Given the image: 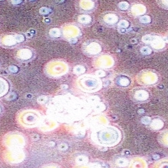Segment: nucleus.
Listing matches in <instances>:
<instances>
[{
  "label": "nucleus",
  "instance_id": "obj_1",
  "mask_svg": "<svg viewBox=\"0 0 168 168\" xmlns=\"http://www.w3.org/2000/svg\"><path fill=\"white\" fill-rule=\"evenodd\" d=\"M3 143L7 149H22L26 144V140L21 133L11 131L5 135Z\"/></svg>",
  "mask_w": 168,
  "mask_h": 168
},
{
  "label": "nucleus",
  "instance_id": "obj_2",
  "mask_svg": "<svg viewBox=\"0 0 168 168\" xmlns=\"http://www.w3.org/2000/svg\"><path fill=\"white\" fill-rule=\"evenodd\" d=\"M17 120L21 126L25 127H32L39 122V116L33 111L25 110L19 113Z\"/></svg>",
  "mask_w": 168,
  "mask_h": 168
},
{
  "label": "nucleus",
  "instance_id": "obj_3",
  "mask_svg": "<svg viewBox=\"0 0 168 168\" xmlns=\"http://www.w3.org/2000/svg\"><path fill=\"white\" fill-rule=\"evenodd\" d=\"M4 159L5 161L9 163L17 164L21 163L25 159V153L23 149H7L4 154Z\"/></svg>",
  "mask_w": 168,
  "mask_h": 168
},
{
  "label": "nucleus",
  "instance_id": "obj_4",
  "mask_svg": "<svg viewBox=\"0 0 168 168\" xmlns=\"http://www.w3.org/2000/svg\"><path fill=\"white\" fill-rule=\"evenodd\" d=\"M118 135L116 133L113 134L112 131H106L105 132V133L104 132H102L101 136L100 135L98 137L97 141L100 144L110 146L116 144L118 140Z\"/></svg>",
  "mask_w": 168,
  "mask_h": 168
},
{
  "label": "nucleus",
  "instance_id": "obj_5",
  "mask_svg": "<svg viewBox=\"0 0 168 168\" xmlns=\"http://www.w3.org/2000/svg\"><path fill=\"white\" fill-rule=\"evenodd\" d=\"M24 41L25 37L21 34H15L14 35H8L3 38L2 43L6 46H12L22 42Z\"/></svg>",
  "mask_w": 168,
  "mask_h": 168
},
{
  "label": "nucleus",
  "instance_id": "obj_6",
  "mask_svg": "<svg viewBox=\"0 0 168 168\" xmlns=\"http://www.w3.org/2000/svg\"><path fill=\"white\" fill-rule=\"evenodd\" d=\"M17 58L21 60H27L30 59L33 56L31 50L28 48H21L17 51Z\"/></svg>",
  "mask_w": 168,
  "mask_h": 168
},
{
  "label": "nucleus",
  "instance_id": "obj_7",
  "mask_svg": "<svg viewBox=\"0 0 168 168\" xmlns=\"http://www.w3.org/2000/svg\"><path fill=\"white\" fill-rule=\"evenodd\" d=\"M9 84L5 79L0 77V97L7 94L9 91Z\"/></svg>",
  "mask_w": 168,
  "mask_h": 168
},
{
  "label": "nucleus",
  "instance_id": "obj_8",
  "mask_svg": "<svg viewBox=\"0 0 168 168\" xmlns=\"http://www.w3.org/2000/svg\"><path fill=\"white\" fill-rule=\"evenodd\" d=\"M131 11L133 14L136 15H140L145 13L146 11V8L144 5L137 4L133 6Z\"/></svg>",
  "mask_w": 168,
  "mask_h": 168
},
{
  "label": "nucleus",
  "instance_id": "obj_9",
  "mask_svg": "<svg viewBox=\"0 0 168 168\" xmlns=\"http://www.w3.org/2000/svg\"><path fill=\"white\" fill-rule=\"evenodd\" d=\"M152 47L155 49L163 48L165 45L164 41L159 37H155L151 43Z\"/></svg>",
  "mask_w": 168,
  "mask_h": 168
},
{
  "label": "nucleus",
  "instance_id": "obj_10",
  "mask_svg": "<svg viewBox=\"0 0 168 168\" xmlns=\"http://www.w3.org/2000/svg\"><path fill=\"white\" fill-rule=\"evenodd\" d=\"M149 94L146 91L140 90L135 93V97L137 100H145L148 98Z\"/></svg>",
  "mask_w": 168,
  "mask_h": 168
},
{
  "label": "nucleus",
  "instance_id": "obj_11",
  "mask_svg": "<svg viewBox=\"0 0 168 168\" xmlns=\"http://www.w3.org/2000/svg\"><path fill=\"white\" fill-rule=\"evenodd\" d=\"M104 20L108 24H113L117 22L118 18L115 14H108L104 17Z\"/></svg>",
  "mask_w": 168,
  "mask_h": 168
},
{
  "label": "nucleus",
  "instance_id": "obj_12",
  "mask_svg": "<svg viewBox=\"0 0 168 168\" xmlns=\"http://www.w3.org/2000/svg\"><path fill=\"white\" fill-rule=\"evenodd\" d=\"M163 126V122L159 119H155L152 121L151 124V127L155 130L161 129Z\"/></svg>",
  "mask_w": 168,
  "mask_h": 168
},
{
  "label": "nucleus",
  "instance_id": "obj_13",
  "mask_svg": "<svg viewBox=\"0 0 168 168\" xmlns=\"http://www.w3.org/2000/svg\"><path fill=\"white\" fill-rule=\"evenodd\" d=\"M100 49V46L96 43H91L89 46V50L90 51L89 52L91 54H95L99 52Z\"/></svg>",
  "mask_w": 168,
  "mask_h": 168
},
{
  "label": "nucleus",
  "instance_id": "obj_14",
  "mask_svg": "<svg viewBox=\"0 0 168 168\" xmlns=\"http://www.w3.org/2000/svg\"><path fill=\"white\" fill-rule=\"evenodd\" d=\"M78 21L81 23L86 24L89 23L91 21V18L90 16L87 15H82L78 17Z\"/></svg>",
  "mask_w": 168,
  "mask_h": 168
},
{
  "label": "nucleus",
  "instance_id": "obj_15",
  "mask_svg": "<svg viewBox=\"0 0 168 168\" xmlns=\"http://www.w3.org/2000/svg\"><path fill=\"white\" fill-rule=\"evenodd\" d=\"M155 37L150 35H146L142 37V41L146 43H151L152 41L154 40Z\"/></svg>",
  "mask_w": 168,
  "mask_h": 168
},
{
  "label": "nucleus",
  "instance_id": "obj_16",
  "mask_svg": "<svg viewBox=\"0 0 168 168\" xmlns=\"http://www.w3.org/2000/svg\"><path fill=\"white\" fill-rule=\"evenodd\" d=\"M50 34L52 36H53L54 37H58L60 35V32L58 29H52L50 31Z\"/></svg>",
  "mask_w": 168,
  "mask_h": 168
},
{
  "label": "nucleus",
  "instance_id": "obj_17",
  "mask_svg": "<svg viewBox=\"0 0 168 168\" xmlns=\"http://www.w3.org/2000/svg\"><path fill=\"white\" fill-rule=\"evenodd\" d=\"M140 21L143 24H147V23H149L150 22L151 18L149 16L145 15V16L141 17L140 18Z\"/></svg>",
  "mask_w": 168,
  "mask_h": 168
},
{
  "label": "nucleus",
  "instance_id": "obj_18",
  "mask_svg": "<svg viewBox=\"0 0 168 168\" xmlns=\"http://www.w3.org/2000/svg\"><path fill=\"white\" fill-rule=\"evenodd\" d=\"M141 52H142L143 54H146V55L150 54L151 53V50L149 47L145 46V47H142L141 49Z\"/></svg>",
  "mask_w": 168,
  "mask_h": 168
},
{
  "label": "nucleus",
  "instance_id": "obj_19",
  "mask_svg": "<svg viewBox=\"0 0 168 168\" xmlns=\"http://www.w3.org/2000/svg\"><path fill=\"white\" fill-rule=\"evenodd\" d=\"M119 7L122 10L127 9L129 7V4L126 2H122L119 4Z\"/></svg>",
  "mask_w": 168,
  "mask_h": 168
},
{
  "label": "nucleus",
  "instance_id": "obj_20",
  "mask_svg": "<svg viewBox=\"0 0 168 168\" xmlns=\"http://www.w3.org/2000/svg\"><path fill=\"white\" fill-rule=\"evenodd\" d=\"M87 159L86 158V156L84 157V156H79L76 159V161L78 163L83 164V163H85L86 162H87Z\"/></svg>",
  "mask_w": 168,
  "mask_h": 168
},
{
  "label": "nucleus",
  "instance_id": "obj_21",
  "mask_svg": "<svg viewBox=\"0 0 168 168\" xmlns=\"http://www.w3.org/2000/svg\"><path fill=\"white\" fill-rule=\"evenodd\" d=\"M119 26L122 28H126L129 25V23L126 20H122L119 22L118 24Z\"/></svg>",
  "mask_w": 168,
  "mask_h": 168
},
{
  "label": "nucleus",
  "instance_id": "obj_22",
  "mask_svg": "<svg viewBox=\"0 0 168 168\" xmlns=\"http://www.w3.org/2000/svg\"><path fill=\"white\" fill-rule=\"evenodd\" d=\"M119 83L121 85L123 86H126L128 85V84H129V81L127 78H120Z\"/></svg>",
  "mask_w": 168,
  "mask_h": 168
},
{
  "label": "nucleus",
  "instance_id": "obj_23",
  "mask_svg": "<svg viewBox=\"0 0 168 168\" xmlns=\"http://www.w3.org/2000/svg\"><path fill=\"white\" fill-rule=\"evenodd\" d=\"M50 12V9L47 7H42L39 10V12L41 14H47Z\"/></svg>",
  "mask_w": 168,
  "mask_h": 168
},
{
  "label": "nucleus",
  "instance_id": "obj_24",
  "mask_svg": "<svg viewBox=\"0 0 168 168\" xmlns=\"http://www.w3.org/2000/svg\"><path fill=\"white\" fill-rule=\"evenodd\" d=\"M85 71L84 67L81 66H78L74 68V71L76 74H82Z\"/></svg>",
  "mask_w": 168,
  "mask_h": 168
},
{
  "label": "nucleus",
  "instance_id": "obj_25",
  "mask_svg": "<svg viewBox=\"0 0 168 168\" xmlns=\"http://www.w3.org/2000/svg\"><path fill=\"white\" fill-rule=\"evenodd\" d=\"M151 121V118L149 117H144L142 119V123H144L145 124H149Z\"/></svg>",
  "mask_w": 168,
  "mask_h": 168
},
{
  "label": "nucleus",
  "instance_id": "obj_26",
  "mask_svg": "<svg viewBox=\"0 0 168 168\" xmlns=\"http://www.w3.org/2000/svg\"><path fill=\"white\" fill-rule=\"evenodd\" d=\"M121 160H118V164L121 167H123V166H126L127 165V161L126 160H124V159H120Z\"/></svg>",
  "mask_w": 168,
  "mask_h": 168
},
{
  "label": "nucleus",
  "instance_id": "obj_27",
  "mask_svg": "<svg viewBox=\"0 0 168 168\" xmlns=\"http://www.w3.org/2000/svg\"><path fill=\"white\" fill-rule=\"evenodd\" d=\"M11 3L14 5H17L19 4L22 2V0H11Z\"/></svg>",
  "mask_w": 168,
  "mask_h": 168
},
{
  "label": "nucleus",
  "instance_id": "obj_28",
  "mask_svg": "<svg viewBox=\"0 0 168 168\" xmlns=\"http://www.w3.org/2000/svg\"><path fill=\"white\" fill-rule=\"evenodd\" d=\"M96 74L98 76H104L105 75L104 72L102 71H98L96 72Z\"/></svg>",
  "mask_w": 168,
  "mask_h": 168
},
{
  "label": "nucleus",
  "instance_id": "obj_29",
  "mask_svg": "<svg viewBox=\"0 0 168 168\" xmlns=\"http://www.w3.org/2000/svg\"><path fill=\"white\" fill-rule=\"evenodd\" d=\"M162 3L163 5L168 6V0H162Z\"/></svg>",
  "mask_w": 168,
  "mask_h": 168
},
{
  "label": "nucleus",
  "instance_id": "obj_30",
  "mask_svg": "<svg viewBox=\"0 0 168 168\" xmlns=\"http://www.w3.org/2000/svg\"><path fill=\"white\" fill-rule=\"evenodd\" d=\"M1 108H0V113H1Z\"/></svg>",
  "mask_w": 168,
  "mask_h": 168
},
{
  "label": "nucleus",
  "instance_id": "obj_31",
  "mask_svg": "<svg viewBox=\"0 0 168 168\" xmlns=\"http://www.w3.org/2000/svg\"><path fill=\"white\" fill-rule=\"evenodd\" d=\"M30 1H34V0H30Z\"/></svg>",
  "mask_w": 168,
  "mask_h": 168
}]
</instances>
